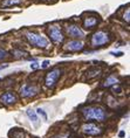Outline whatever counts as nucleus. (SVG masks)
I'll use <instances>...</instances> for the list:
<instances>
[{
    "instance_id": "1",
    "label": "nucleus",
    "mask_w": 130,
    "mask_h": 138,
    "mask_svg": "<svg viewBox=\"0 0 130 138\" xmlns=\"http://www.w3.org/2000/svg\"><path fill=\"white\" fill-rule=\"evenodd\" d=\"M82 115L86 120H95L98 122H103L107 117V112L102 107H88L82 109Z\"/></svg>"
},
{
    "instance_id": "2",
    "label": "nucleus",
    "mask_w": 130,
    "mask_h": 138,
    "mask_svg": "<svg viewBox=\"0 0 130 138\" xmlns=\"http://www.w3.org/2000/svg\"><path fill=\"white\" fill-rule=\"evenodd\" d=\"M110 41V35L108 32H104V30H98V32H95L91 36V40H90V43L91 46L95 47V48H98V47H102L107 43H109Z\"/></svg>"
},
{
    "instance_id": "3",
    "label": "nucleus",
    "mask_w": 130,
    "mask_h": 138,
    "mask_svg": "<svg viewBox=\"0 0 130 138\" xmlns=\"http://www.w3.org/2000/svg\"><path fill=\"white\" fill-rule=\"evenodd\" d=\"M26 37L28 39V41L35 47H39V48H47L49 42L48 40L42 35H39V34H34V33H31L28 32L26 34Z\"/></svg>"
},
{
    "instance_id": "4",
    "label": "nucleus",
    "mask_w": 130,
    "mask_h": 138,
    "mask_svg": "<svg viewBox=\"0 0 130 138\" xmlns=\"http://www.w3.org/2000/svg\"><path fill=\"white\" fill-rule=\"evenodd\" d=\"M61 73H62L61 69H53L52 72H49V73L47 74V75H46V78H45V84H46V87L53 88V87L56 84L59 77L61 76Z\"/></svg>"
},
{
    "instance_id": "5",
    "label": "nucleus",
    "mask_w": 130,
    "mask_h": 138,
    "mask_svg": "<svg viewBox=\"0 0 130 138\" xmlns=\"http://www.w3.org/2000/svg\"><path fill=\"white\" fill-rule=\"evenodd\" d=\"M82 131L88 136H100L102 133V128L94 123H86L84 125H82Z\"/></svg>"
},
{
    "instance_id": "6",
    "label": "nucleus",
    "mask_w": 130,
    "mask_h": 138,
    "mask_svg": "<svg viewBox=\"0 0 130 138\" xmlns=\"http://www.w3.org/2000/svg\"><path fill=\"white\" fill-rule=\"evenodd\" d=\"M48 33H49V37H51V40L53 42L61 43L63 41V34H62V30L59 26H56V25L51 26L48 29Z\"/></svg>"
},
{
    "instance_id": "7",
    "label": "nucleus",
    "mask_w": 130,
    "mask_h": 138,
    "mask_svg": "<svg viewBox=\"0 0 130 138\" xmlns=\"http://www.w3.org/2000/svg\"><path fill=\"white\" fill-rule=\"evenodd\" d=\"M38 91H39V89H38L35 85L25 84V85H22L21 89H20V95H21V97L27 98V97H33V96H35V95L38 94Z\"/></svg>"
},
{
    "instance_id": "8",
    "label": "nucleus",
    "mask_w": 130,
    "mask_h": 138,
    "mask_svg": "<svg viewBox=\"0 0 130 138\" xmlns=\"http://www.w3.org/2000/svg\"><path fill=\"white\" fill-rule=\"evenodd\" d=\"M0 101H1V103H4L6 105H11V104H14L18 101V96L14 92L7 91L0 96Z\"/></svg>"
},
{
    "instance_id": "9",
    "label": "nucleus",
    "mask_w": 130,
    "mask_h": 138,
    "mask_svg": "<svg viewBox=\"0 0 130 138\" xmlns=\"http://www.w3.org/2000/svg\"><path fill=\"white\" fill-rule=\"evenodd\" d=\"M67 33L69 36H73V37H78V39H82L84 36L82 29L78 27V26H75V25H70L67 27Z\"/></svg>"
},
{
    "instance_id": "10",
    "label": "nucleus",
    "mask_w": 130,
    "mask_h": 138,
    "mask_svg": "<svg viewBox=\"0 0 130 138\" xmlns=\"http://www.w3.org/2000/svg\"><path fill=\"white\" fill-rule=\"evenodd\" d=\"M83 47H84V43H83V42H81V41H78V40H72V41H69V42L67 43L66 48H67L68 50H70V52H78V50H82Z\"/></svg>"
},
{
    "instance_id": "11",
    "label": "nucleus",
    "mask_w": 130,
    "mask_h": 138,
    "mask_svg": "<svg viewBox=\"0 0 130 138\" xmlns=\"http://www.w3.org/2000/svg\"><path fill=\"white\" fill-rule=\"evenodd\" d=\"M97 22H98V20L94 17H88L83 20V27L87 28V29H91V28H94L97 25Z\"/></svg>"
},
{
    "instance_id": "12",
    "label": "nucleus",
    "mask_w": 130,
    "mask_h": 138,
    "mask_svg": "<svg viewBox=\"0 0 130 138\" xmlns=\"http://www.w3.org/2000/svg\"><path fill=\"white\" fill-rule=\"evenodd\" d=\"M117 83H118V78L116 76H114V75H110V76H108L105 78V81H104V83L102 85H103L104 88H108V87H111V85L117 84Z\"/></svg>"
},
{
    "instance_id": "13",
    "label": "nucleus",
    "mask_w": 130,
    "mask_h": 138,
    "mask_svg": "<svg viewBox=\"0 0 130 138\" xmlns=\"http://www.w3.org/2000/svg\"><path fill=\"white\" fill-rule=\"evenodd\" d=\"M22 2V0H5L2 2V6L7 7V6H14V5H20Z\"/></svg>"
},
{
    "instance_id": "14",
    "label": "nucleus",
    "mask_w": 130,
    "mask_h": 138,
    "mask_svg": "<svg viewBox=\"0 0 130 138\" xmlns=\"http://www.w3.org/2000/svg\"><path fill=\"white\" fill-rule=\"evenodd\" d=\"M26 52H24V50H20V49H14L13 52H12V55L14 56L15 59H21V57H24V56H26Z\"/></svg>"
},
{
    "instance_id": "15",
    "label": "nucleus",
    "mask_w": 130,
    "mask_h": 138,
    "mask_svg": "<svg viewBox=\"0 0 130 138\" xmlns=\"http://www.w3.org/2000/svg\"><path fill=\"white\" fill-rule=\"evenodd\" d=\"M27 116L31 118V120H33L34 123H36L38 122V116H36V112H35L34 110H32V109H28V110L26 111Z\"/></svg>"
},
{
    "instance_id": "16",
    "label": "nucleus",
    "mask_w": 130,
    "mask_h": 138,
    "mask_svg": "<svg viewBox=\"0 0 130 138\" xmlns=\"http://www.w3.org/2000/svg\"><path fill=\"white\" fill-rule=\"evenodd\" d=\"M8 56V53L6 52V50H4V49H0V61H2L4 59H6Z\"/></svg>"
},
{
    "instance_id": "17",
    "label": "nucleus",
    "mask_w": 130,
    "mask_h": 138,
    "mask_svg": "<svg viewBox=\"0 0 130 138\" xmlns=\"http://www.w3.org/2000/svg\"><path fill=\"white\" fill-rule=\"evenodd\" d=\"M129 15H130V9L128 8V9H127V12L124 13V15H123V19H124V20L127 21V24H129V21H130Z\"/></svg>"
},
{
    "instance_id": "18",
    "label": "nucleus",
    "mask_w": 130,
    "mask_h": 138,
    "mask_svg": "<svg viewBox=\"0 0 130 138\" xmlns=\"http://www.w3.org/2000/svg\"><path fill=\"white\" fill-rule=\"evenodd\" d=\"M35 112H36V114H39V115H41V116L43 117V120H47V115H46V112H45L42 109H38Z\"/></svg>"
},
{
    "instance_id": "19",
    "label": "nucleus",
    "mask_w": 130,
    "mask_h": 138,
    "mask_svg": "<svg viewBox=\"0 0 130 138\" xmlns=\"http://www.w3.org/2000/svg\"><path fill=\"white\" fill-rule=\"evenodd\" d=\"M31 68H32V69H38V68H39V63H38V62H33V63H31Z\"/></svg>"
},
{
    "instance_id": "20",
    "label": "nucleus",
    "mask_w": 130,
    "mask_h": 138,
    "mask_svg": "<svg viewBox=\"0 0 130 138\" xmlns=\"http://www.w3.org/2000/svg\"><path fill=\"white\" fill-rule=\"evenodd\" d=\"M48 66H49V61H48V60H45V61L42 62V66H41V68H47Z\"/></svg>"
},
{
    "instance_id": "21",
    "label": "nucleus",
    "mask_w": 130,
    "mask_h": 138,
    "mask_svg": "<svg viewBox=\"0 0 130 138\" xmlns=\"http://www.w3.org/2000/svg\"><path fill=\"white\" fill-rule=\"evenodd\" d=\"M114 91L117 92V94H120V92L122 91V89L120 88V87H115V88H114Z\"/></svg>"
},
{
    "instance_id": "22",
    "label": "nucleus",
    "mask_w": 130,
    "mask_h": 138,
    "mask_svg": "<svg viewBox=\"0 0 130 138\" xmlns=\"http://www.w3.org/2000/svg\"><path fill=\"white\" fill-rule=\"evenodd\" d=\"M111 54L115 55V56H116V55H117V56H122V55H123V53H122V52H117V53H114V52H113Z\"/></svg>"
},
{
    "instance_id": "23",
    "label": "nucleus",
    "mask_w": 130,
    "mask_h": 138,
    "mask_svg": "<svg viewBox=\"0 0 130 138\" xmlns=\"http://www.w3.org/2000/svg\"><path fill=\"white\" fill-rule=\"evenodd\" d=\"M124 135H125V133H124V131H120V133H118V136H120V137H124Z\"/></svg>"
},
{
    "instance_id": "24",
    "label": "nucleus",
    "mask_w": 130,
    "mask_h": 138,
    "mask_svg": "<svg viewBox=\"0 0 130 138\" xmlns=\"http://www.w3.org/2000/svg\"><path fill=\"white\" fill-rule=\"evenodd\" d=\"M43 1H48V0H43Z\"/></svg>"
}]
</instances>
